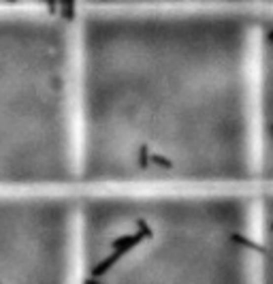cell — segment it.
I'll return each mask as SVG.
<instances>
[{"instance_id":"5b68a950","label":"cell","mask_w":273,"mask_h":284,"mask_svg":"<svg viewBox=\"0 0 273 284\" xmlns=\"http://www.w3.org/2000/svg\"><path fill=\"white\" fill-rule=\"evenodd\" d=\"M147 165H149V147L143 143L139 147V167L141 169H147Z\"/></svg>"},{"instance_id":"3957f363","label":"cell","mask_w":273,"mask_h":284,"mask_svg":"<svg viewBox=\"0 0 273 284\" xmlns=\"http://www.w3.org/2000/svg\"><path fill=\"white\" fill-rule=\"evenodd\" d=\"M231 240L235 242V244H239V246H245V248H250V250H256V252H261V254L267 252V250H265V248L261 246V244L252 242V240H248V237H243V235H237V233H235V235L231 237Z\"/></svg>"},{"instance_id":"7a4b0ae2","label":"cell","mask_w":273,"mask_h":284,"mask_svg":"<svg viewBox=\"0 0 273 284\" xmlns=\"http://www.w3.org/2000/svg\"><path fill=\"white\" fill-rule=\"evenodd\" d=\"M120 259H122V256H120L118 252H113V254H109L107 259H102L101 263H96V265L92 267V278H94V280H99L101 276H105V274H107L109 269H111Z\"/></svg>"},{"instance_id":"277c9868","label":"cell","mask_w":273,"mask_h":284,"mask_svg":"<svg viewBox=\"0 0 273 284\" xmlns=\"http://www.w3.org/2000/svg\"><path fill=\"white\" fill-rule=\"evenodd\" d=\"M149 163H154L156 167H162V169H171L173 160H169L167 156H162L158 152H149Z\"/></svg>"},{"instance_id":"8992f818","label":"cell","mask_w":273,"mask_h":284,"mask_svg":"<svg viewBox=\"0 0 273 284\" xmlns=\"http://www.w3.org/2000/svg\"><path fill=\"white\" fill-rule=\"evenodd\" d=\"M136 229H139L136 233H141L143 237H154V231L149 229V224L143 220V218H139V220H136Z\"/></svg>"},{"instance_id":"6da1fadb","label":"cell","mask_w":273,"mask_h":284,"mask_svg":"<svg viewBox=\"0 0 273 284\" xmlns=\"http://www.w3.org/2000/svg\"><path fill=\"white\" fill-rule=\"evenodd\" d=\"M145 240L141 233H131V235H120V237H115V240L111 242V246H113V252H118L120 256H124L126 252H131V250L135 246H139V244Z\"/></svg>"},{"instance_id":"ba28073f","label":"cell","mask_w":273,"mask_h":284,"mask_svg":"<svg viewBox=\"0 0 273 284\" xmlns=\"http://www.w3.org/2000/svg\"><path fill=\"white\" fill-rule=\"evenodd\" d=\"M83 284H102V282H99V280H94V278H86V280H83Z\"/></svg>"},{"instance_id":"52a82bcc","label":"cell","mask_w":273,"mask_h":284,"mask_svg":"<svg viewBox=\"0 0 273 284\" xmlns=\"http://www.w3.org/2000/svg\"><path fill=\"white\" fill-rule=\"evenodd\" d=\"M62 15L67 19H73L75 17V4L73 2H62Z\"/></svg>"}]
</instances>
